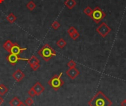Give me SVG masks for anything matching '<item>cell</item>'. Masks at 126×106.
<instances>
[{"label": "cell", "instance_id": "obj_15", "mask_svg": "<svg viewBox=\"0 0 126 106\" xmlns=\"http://www.w3.org/2000/svg\"><path fill=\"white\" fill-rule=\"evenodd\" d=\"M8 92V88L3 84H0V96H3Z\"/></svg>", "mask_w": 126, "mask_h": 106}, {"label": "cell", "instance_id": "obj_9", "mask_svg": "<svg viewBox=\"0 0 126 106\" xmlns=\"http://www.w3.org/2000/svg\"><path fill=\"white\" fill-rule=\"evenodd\" d=\"M27 48H21L17 43H13V45L10 50V53H12V54H16V55H19L22 51H26Z\"/></svg>", "mask_w": 126, "mask_h": 106}, {"label": "cell", "instance_id": "obj_22", "mask_svg": "<svg viewBox=\"0 0 126 106\" xmlns=\"http://www.w3.org/2000/svg\"><path fill=\"white\" fill-rule=\"evenodd\" d=\"M60 26H61V25H60V23H59L58 21H55V22H53L52 24V27L53 29H55V30L58 29V28L60 27Z\"/></svg>", "mask_w": 126, "mask_h": 106}, {"label": "cell", "instance_id": "obj_19", "mask_svg": "<svg viewBox=\"0 0 126 106\" xmlns=\"http://www.w3.org/2000/svg\"><path fill=\"white\" fill-rule=\"evenodd\" d=\"M92 11H93V10H92L90 7H86L83 10V13H84L86 15H87L88 16H89V17H91L92 13Z\"/></svg>", "mask_w": 126, "mask_h": 106}, {"label": "cell", "instance_id": "obj_13", "mask_svg": "<svg viewBox=\"0 0 126 106\" xmlns=\"http://www.w3.org/2000/svg\"><path fill=\"white\" fill-rule=\"evenodd\" d=\"M27 63L30 66V65H32L34 64H36V63H40V61H39V59L35 56H32L30 59H28Z\"/></svg>", "mask_w": 126, "mask_h": 106}, {"label": "cell", "instance_id": "obj_14", "mask_svg": "<svg viewBox=\"0 0 126 106\" xmlns=\"http://www.w3.org/2000/svg\"><path fill=\"white\" fill-rule=\"evenodd\" d=\"M20 102H21L20 100H19L18 97H13V98L9 102V105L10 106H18Z\"/></svg>", "mask_w": 126, "mask_h": 106}, {"label": "cell", "instance_id": "obj_31", "mask_svg": "<svg viewBox=\"0 0 126 106\" xmlns=\"http://www.w3.org/2000/svg\"></svg>", "mask_w": 126, "mask_h": 106}, {"label": "cell", "instance_id": "obj_30", "mask_svg": "<svg viewBox=\"0 0 126 106\" xmlns=\"http://www.w3.org/2000/svg\"><path fill=\"white\" fill-rule=\"evenodd\" d=\"M3 1H4V0H0V4H1V3H2Z\"/></svg>", "mask_w": 126, "mask_h": 106}, {"label": "cell", "instance_id": "obj_8", "mask_svg": "<svg viewBox=\"0 0 126 106\" xmlns=\"http://www.w3.org/2000/svg\"><path fill=\"white\" fill-rule=\"evenodd\" d=\"M32 88H34L35 91V94H36V96H40L44 91H45V88L44 87V85L39 82H37L34 84V85L32 86Z\"/></svg>", "mask_w": 126, "mask_h": 106}, {"label": "cell", "instance_id": "obj_4", "mask_svg": "<svg viewBox=\"0 0 126 106\" xmlns=\"http://www.w3.org/2000/svg\"><path fill=\"white\" fill-rule=\"evenodd\" d=\"M106 14V13L100 7H96L94 9H93L91 18L96 22V23H100L105 17Z\"/></svg>", "mask_w": 126, "mask_h": 106}, {"label": "cell", "instance_id": "obj_10", "mask_svg": "<svg viewBox=\"0 0 126 106\" xmlns=\"http://www.w3.org/2000/svg\"><path fill=\"white\" fill-rule=\"evenodd\" d=\"M12 77L16 82H21L25 77V74L21 70L18 69L13 74Z\"/></svg>", "mask_w": 126, "mask_h": 106}, {"label": "cell", "instance_id": "obj_6", "mask_svg": "<svg viewBox=\"0 0 126 106\" xmlns=\"http://www.w3.org/2000/svg\"><path fill=\"white\" fill-rule=\"evenodd\" d=\"M7 60L8 62H10L12 65H16L18 61H27V62L28 59H26V58H21V57L18 56V55L10 53V54L7 56Z\"/></svg>", "mask_w": 126, "mask_h": 106}, {"label": "cell", "instance_id": "obj_27", "mask_svg": "<svg viewBox=\"0 0 126 106\" xmlns=\"http://www.w3.org/2000/svg\"><path fill=\"white\" fill-rule=\"evenodd\" d=\"M4 103V99L1 97V96H0V106H1Z\"/></svg>", "mask_w": 126, "mask_h": 106}, {"label": "cell", "instance_id": "obj_29", "mask_svg": "<svg viewBox=\"0 0 126 106\" xmlns=\"http://www.w3.org/2000/svg\"><path fill=\"white\" fill-rule=\"evenodd\" d=\"M18 106H27V105H26L25 103H24L23 102H20V103H19Z\"/></svg>", "mask_w": 126, "mask_h": 106}, {"label": "cell", "instance_id": "obj_24", "mask_svg": "<svg viewBox=\"0 0 126 106\" xmlns=\"http://www.w3.org/2000/svg\"><path fill=\"white\" fill-rule=\"evenodd\" d=\"M79 36H80V33H78V30H76L75 33H73L70 36V37H71L72 39H74V40H76Z\"/></svg>", "mask_w": 126, "mask_h": 106}, {"label": "cell", "instance_id": "obj_20", "mask_svg": "<svg viewBox=\"0 0 126 106\" xmlns=\"http://www.w3.org/2000/svg\"><path fill=\"white\" fill-rule=\"evenodd\" d=\"M27 106H32L33 104H34V100H32V97H27V99H26V100H25V103H24Z\"/></svg>", "mask_w": 126, "mask_h": 106}, {"label": "cell", "instance_id": "obj_18", "mask_svg": "<svg viewBox=\"0 0 126 106\" xmlns=\"http://www.w3.org/2000/svg\"><path fill=\"white\" fill-rule=\"evenodd\" d=\"M27 9L28 10H33L35 8V7H36V5H35V4L32 1H29L27 4Z\"/></svg>", "mask_w": 126, "mask_h": 106}, {"label": "cell", "instance_id": "obj_21", "mask_svg": "<svg viewBox=\"0 0 126 106\" xmlns=\"http://www.w3.org/2000/svg\"><path fill=\"white\" fill-rule=\"evenodd\" d=\"M28 95L30 97H32V98H33L34 97H35L36 96V94H35V90H34V88L32 87L29 91H28Z\"/></svg>", "mask_w": 126, "mask_h": 106}, {"label": "cell", "instance_id": "obj_17", "mask_svg": "<svg viewBox=\"0 0 126 106\" xmlns=\"http://www.w3.org/2000/svg\"><path fill=\"white\" fill-rule=\"evenodd\" d=\"M7 19L10 23H13L15 22V21L16 20V16L13 14V13H10L7 16Z\"/></svg>", "mask_w": 126, "mask_h": 106}, {"label": "cell", "instance_id": "obj_11", "mask_svg": "<svg viewBox=\"0 0 126 106\" xmlns=\"http://www.w3.org/2000/svg\"><path fill=\"white\" fill-rule=\"evenodd\" d=\"M64 4L65 6H66V7H68L69 9H72L75 6H76L77 2L75 0H66L64 1Z\"/></svg>", "mask_w": 126, "mask_h": 106}, {"label": "cell", "instance_id": "obj_2", "mask_svg": "<svg viewBox=\"0 0 126 106\" xmlns=\"http://www.w3.org/2000/svg\"><path fill=\"white\" fill-rule=\"evenodd\" d=\"M38 54L46 62L49 61L52 57L57 55L56 51L49 44H45L43 47H41L38 51Z\"/></svg>", "mask_w": 126, "mask_h": 106}, {"label": "cell", "instance_id": "obj_7", "mask_svg": "<svg viewBox=\"0 0 126 106\" xmlns=\"http://www.w3.org/2000/svg\"><path fill=\"white\" fill-rule=\"evenodd\" d=\"M66 74L71 80H75L80 74V71L76 68H69L66 71Z\"/></svg>", "mask_w": 126, "mask_h": 106}, {"label": "cell", "instance_id": "obj_3", "mask_svg": "<svg viewBox=\"0 0 126 106\" xmlns=\"http://www.w3.org/2000/svg\"><path fill=\"white\" fill-rule=\"evenodd\" d=\"M62 75H63V73H61L59 75H55L48 82L49 85L52 88H53L55 91H58L64 84L63 80L61 79Z\"/></svg>", "mask_w": 126, "mask_h": 106}, {"label": "cell", "instance_id": "obj_5", "mask_svg": "<svg viewBox=\"0 0 126 106\" xmlns=\"http://www.w3.org/2000/svg\"><path fill=\"white\" fill-rule=\"evenodd\" d=\"M96 30L102 37H106L111 31V28L106 22H102L97 27Z\"/></svg>", "mask_w": 126, "mask_h": 106}, {"label": "cell", "instance_id": "obj_26", "mask_svg": "<svg viewBox=\"0 0 126 106\" xmlns=\"http://www.w3.org/2000/svg\"><path fill=\"white\" fill-rule=\"evenodd\" d=\"M31 68L34 71H36L37 70H38V68H40V64L39 63H36V64H34L32 65H30Z\"/></svg>", "mask_w": 126, "mask_h": 106}, {"label": "cell", "instance_id": "obj_23", "mask_svg": "<svg viewBox=\"0 0 126 106\" xmlns=\"http://www.w3.org/2000/svg\"><path fill=\"white\" fill-rule=\"evenodd\" d=\"M77 65L76 62L73 60H70L68 63H67V66L69 67V68H75Z\"/></svg>", "mask_w": 126, "mask_h": 106}, {"label": "cell", "instance_id": "obj_12", "mask_svg": "<svg viewBox=\"0 0 126 106\" xmlns=\"http://www.w3.org/2000/svg\"><path fill=\"white\" fill-rule=\"evenodd\" d=\"M13 43L10 41V40H7L4 43V45H3V48H4V50H6L7 52H10V50H11V48H12V47H13Z\"/></svg>", "mask_w": 126, "mask_h": 106}, {"label": "cell", "instance_id": "obj_25", "mask_svg": "<svg viewBox=\"0 0 126 106\" xmlns=\"http://www.w3.org/2000/svg\"><path fill=\"white\" fill-rule=\"evenodd\" d=\"M77 30H76V28L75 27H70L69 29H68V33H69V36H71L73 33H75V31H76Z\"/></svg>", "mask_w": 126, "mask_h": 106}, {"label": "cell", "instance_id": "obj_28", "mask_svg": "<svg viewBox=\"0 0 126 106\" xmlns=\"http://www.w3.org/2000/svg\"><path fill=\"white\" fill-rule=\"evenodd\" d=\"M121 106H126V100H123V101L121 103Z\"/></svg>", "mask_w": 126, "mask_h": 106}, {"label": "cell", "instance_id": "obj_16", "mask_svg": "<svg viewBox=\"0 0 126 106\" xmlns=\"http://www.w3.org/2000/svg\"><path fill=\"white\" fill-rule=\"evenodd\" d=\"M57 45H58V48H63L66 45V42L63 39H60L59 40H58V42H57Z\"/></svg>", "mask_w": 126, "mask_h": 106}, {"label": "cell", "instance_id": "obj_1", "mask_svg": "<svg viewBox=\"0 0 126 106\" xmlns=\"http://www.w3.org/2000/svg\"><path fill=\"white\" fill-rule=\"evenodd\" d=\"M111 100H109L102 91H98L89 102V106H111Z\"/></svg>", "mask_w": 126, "mask_h": 106}]
</instances>
